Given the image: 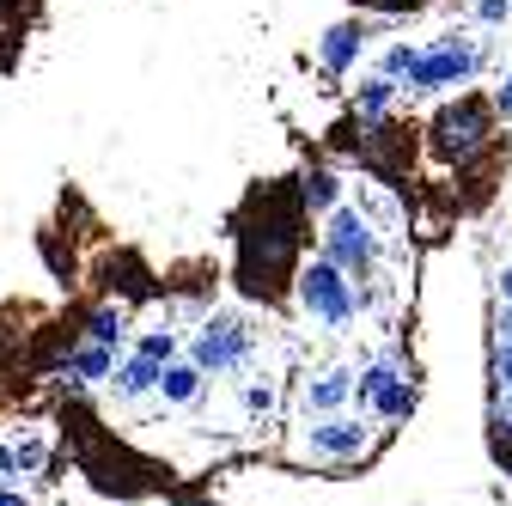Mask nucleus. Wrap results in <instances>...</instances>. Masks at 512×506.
<instances>
[{"label":"nucleus","instance_id":"obj_1","mask_svg":"<svg viewBox=\"0 0 512 506\" xmlns=\"http://www.w3.org/2000/svg\"><path fill=\"white\" fill-rule=\"evenodd\" d=\"M256 208H263V220L256 226H244L238 220V287L250 293V299H281L287 293V281H293V269H299V232H305V208H299V196L293 189H256L250 196Z\"/></svg>","mask_w":512,"mask_h":506},{"label":"nucleus","instance_id":"obj_2","mask_svg":"<svg viewBox=\"0 0 512 506\" xmlns=\"http://www.w3.org/2000/svg\"><path fill=\"white\" fill-rule=\"evenodd\" d=\"M427 153L445 165V171H470L476 159H488L494 153V141H500V116H494V104L482 98V92H458L452 104H439L433 116H427Z\"/></svg>","mask_w":512,"mask_h":506},{"label":"nucleus","instance_id":"obj_3","mask_svg":"<svg viewBox=\"0 0 512 506\" xmlns=\"http://www.w3.org/2000/svg\"><path fill=\"white\" fill-rule=\"evenodd\" d=\"M287 287H293L299 318H305L311 330H324V336H348V330L360 324V311H366V293L324 257V250H317V257H305Z\"/></svg>","mask_w":512,"mask_h":506},{"label":"nucleus","instance_id":"obj_4","mask_svg":"<svg viewBox=\"0 0 512 506\" xmlns=\"http://www.w3.org/2000/svg\"><path fill=\"white\" fill-rule=\"evenodd\" d=\"M317 250L366 293V281L378 275V257H384V238H378V226H372V214L366 208H354V202H336L330 214H324V232H317Z\"/></svg>","mask_w":512,"mask_h":506},{"label":"nucleus","instance_id":"obj_5","mask_svg":"<svg viewBox=\"0 0 512 506\" xmlns=\"http://www.w3.org/2000/svg\"><path fill=\"white\" fill-rule=\"evenodd\" d=\"M348 409L372 415L378 427H397V421L415 415V378H409V366H403L397 348H384L366 366H354V403Z\"/></svg>","mask_w":512,"mask_h":506},{"label":"nucleus","instance_id":"obj_6","mask_svg":"<svg viewBox=\"0 0 512 506\" xmlns=\"http://www.w3.org/2000/svg\"><path fill=\"white\" fill-rule=\"evenodd\" d=\"M189 360H196L208 378H238L256 360V330L238 311H208V318L189 330Z\"/></svg>","mask_w":512,"mask_h":506},{"label":"nucleus","instance_id":"obj_7","mask_svg":"<svg viewBox=\"0 0 512 506\" xmlns=\"http://www.w3.org/2000/svg\"><path fill=\"white\" fill-rule=\"evenodd\" d=\"M482 61H488L482 43L445 31V37H433L427 49H415V61H409L403 80H409V92H452V86H470V80L482 74Z\"/></svg>","mask_w":512,"mask_h":506},{"label":"nucleus","instance_id":"obj_8","mask_svg":"<svg viewBox=\"0 0 512 506\" xmlns=\"http://www.w3.org/2000/svg\"><path fill=\"white\" fill-rule=\"evenodd\" d=\"M305 421H311V427L293 439V452L311 458V464H360V458H372V446H378V427H372L366 415L336 409V415H305Z\"/></svg>","mask_w":512,"mask_h":506},{"label":"nucleus","instance_id":"obj_9","mask_svg":"<svg viewBox=\"0 0 512 506\" xmlns=\"http://www.w3.org/2000/svg\"><path fill=\"white\" fill-rule=\"evenodd\" d=\"M293 403H299V415H336V409H348L354 403V366L348 360H330V366L299 372Z\"/></svg>","mask_w":512,"mask_h":506},{"label":"nucleus","instance_id":"obj_10","mask_svg":"<svg viewBox=\"0 0 512 506\" xmlns=\"http://www.w3.org/2000/svg\"><path fill=\"white\" fill-rule=\"evenodd\" d=\"M372 37H378V19H342V25H330L324 37H317V68L324 74H354L360 61H366V49H372Z\"/></svg>","mask_w":512,"mask_h":506},{"label":"nucleus","instance_id":"obj_11","mask_svg":"<svg viewBox=\"0 0 512 506\" xmlns=\"http://www.w3.org/2000/svg\"><path fill=\"white\" fill-rule=\"evenodd\" d=\"M153 397L165 403V409H196L202 397H208V372L189 360V354H171L165 366H159V385H153Z\"/></svg>","mask_w":512,"mask_h":506},{"label":"nucleus","instance_id":"obj_12","mask_svg":"<svg viewBox=\"0 0 512 506\" xmlns=\"http://www.w3.org/2000/svg\"><path fill=\"white\" fill-rule=\"evenodd\" d=\"M110 366H116V348L80 336V348H68V354L55 360V378H61V385H74V391H92V385L110 378Z\"/></svg>","mask_w":512,"mask_h":506},{"label":"nucleus","instance_id":"obj_13","mask_svg":"<svg viewBox=\"0 0 512 506\" xmlns=\"http://www.w3.org/2000/svg\"><path fill=\"white\" fill-rule=\"evenodd\" d=\"M153 385H159V360H147V354H128V360H116L110 366V378H104V391L128 409V403H141V397H153Z\"/></svg>","mask_w":512,"mask_h":506},{"label":"nucleus","instance_id":"obj_14","mask_svg":"<svg viewBox=\"0 0 512 506\" xmlns=\"http://www.w3.org/2000/svg\"><path fill=\"white\" fill-rule=\"evenodd\" d=\"M86 342H104V348H128V336H135V311H128V299H104V305H92L86 311Z\"/></svg>","mask_w":512,"mask_h":506},{"label":"nucleus","instance_id":"obj_15","mask_svg":"<svg viewBox=\"0 0 512 506\" xmlns=\"http://www.w3.org/2000/svg\"><path fill=\"white\" fill-rule=\"evenodd\" d=\"M293 196H299V208H305V214L324 220V214L342 202V177H336L330 165H311V171H299V177H293Z\"/></svg>","mask_w":512,"mask_h":506},{"label":"nucleus","instance_id":"obj_16","mask_svg":"<svg viewBox=\"0 0 512 506\" xmlns=\"http://www.w3.org/2000/svg\"><path fill=\"white\" fill-rule=\"evenodd\" d=\"M397 80H384V74H366L360 80V92H354V116L360 122H378V116H391V104H397Z\"/></svg>","mask_w":512,"mask_h":506},{"label":"nucleus","instance_id":"obj_17","mask_svg":"<svg viewBox=\"0 0 512 506\" xmlns=\"http://www.w3.org/2000/svg\"><path fill=\"white\" fill-rule=\"evenodd\" d=\"M244 415L250 421H269L275 415V403H281V385H275V378H244Z\"/></svg>","mask_w":512,"mask_h":506},{"label":"nucleus","instance_id":"obj_18","mask_svg":"<svg viewBox=\"0 0 512 506\" xmlns=\"http://www.w3.org/2000/svg\"><path fill=\"white\" fill-rule=\"evenodd\" d=\"M177 348H183V336H177V330H171V318H165V324H153V330H141V336H135V354H147V360H159V366H165V360H171V354H177Z\"/></svg>","mask_w":512,"mask_h":506},{"label":"nucleus","instance_id":"obj_19","mask_svg":"<svg viewBox=\"0 0 512 506\" xmlns=\"http://www.w3.org/2000/svg\"><path fill=\"white\" fill-rule=\"evenodd\" d=\"M43 464H49V439L25 433L19 446H13V476H43Z\"/></svg>","mask_w":512,"mask_h":506},{"label":"nucleus","instance_id":"obj_20","mask_svg":"<svg viewBox=\"0 0 512 506\" xmlns=\"http://www.w3.org/2000/svg\"><path fill=\"white\" fill-rule=\"evenodd\" d=\"M488 378H494V397H512V336H494V366H488Z\"/></svg>","mask_w":512,"mask_h":506},{"label":"nucleus","instance_id":"obj_21","mask_svg":"<svg viewBox=\"0 0 512 506\" xmlns=\"http://www.w3.org/2000/svg\"><path fill=\"white\" fill-rule=\"evenodd\" d=\"M415 49H421V43H391V49L378 55V74L403 86V74H409V61H415Z\"/></svg>","mask_w":512,"mask_h":506},{"label":"nucleus","instance_id":"obj_22","mask_svg":"<svg viewBox=\"0 0 512 506\" xmlns=\"http://www.w3.org/2000/svg\"><path fill=\"white\" fill-rule=\"evenodd\" d=\"M470 7H476L482 25H506L512 19V0H470Z\"/></svg>","mask_w":512,"mask_h":506},{"label":"nucleus","instance_id":"obj_23","mask_svg":"<svg viewBox=\"0 0 512 506\" xmlns=\"http://www.w3.org/2000/svg\"><path fill=\"white\" fill-rule=\"evenodd\" d=\"M488 104H494V116H506V122H512V74L494 86V98H488Z\"/></svg>","mask_w":512,"mask_h":506},{"label":"nucleus","instance_id":"obj_24","mask_svg":"<svg viewBox=\"0 0 512 506\" xmlns=\"http://www.w3.org/2000/svg\"><path fill=\"white\" fill-rule=\"evenodd\" d=\"M0 506H31V494L19 482H0Z\"/></svg>","mask_w":512,"mask_h":506},{"label":"nucleus","instance_id":"obj_25","mask_svg":"<svg viewBox=\"0 0 512 506\" xmlns=\"http://www.w3.org/2000/svg\"><path fill=\"white\" fill-rule=\"evenodd\" d=\"M494 336H512V299H500V311H494Z\"/></svg>","mask_w":512,"mask_h":506},{"label":"nucleus","instance_id":"obj_26","mask_svg":"<svg viewBox=\"0 0 512 506\" xmlns=\"http://www.w3.org/2000/svg\"><path fill=\"white\" fill-rule=\"evenodd\" d=\"M500 299H512V257H506V269H500Z\"/></svg>","mask_w":512,"mask_h":506},{"label":"nucleus","instance_id":"obj_27","mask_svg":"<svg viewBox=\"0 0 512 506\" xmlns=\"http://www.w3.org/2000/svg\"><path fill=\"white\" fill-rule=\"evenodd\" d=\"M0 476H13V446H0Z\"/></svg>","mask_w":512,"mask_h":506}]
</instances>
